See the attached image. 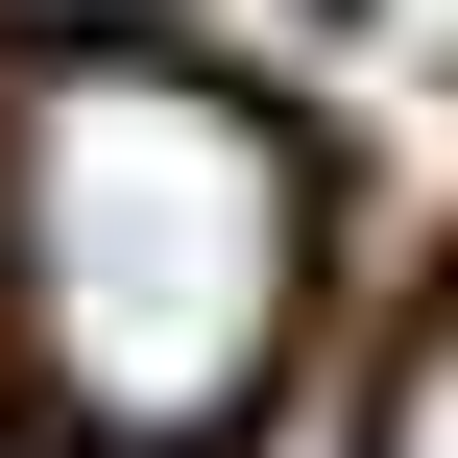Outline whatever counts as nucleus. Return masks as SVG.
Instances as JSON below:
<instances>
[{"instance_id":"nucleus-4","label":"nucleus","mask_w":458,"mask_h":458,"mask_svg":"<svg viewBox=\"0 0 458 458\" xmlns=\"http://www.w3.org/2000/svg\"><path fill=\"white\" fill-rule=\"evenodd\" d=\"M266 24H338V0H266Z\"/></svg>"},{"instance_id":"nucleus-2","label":"nucleus","mask_w":458,"mask_h":458,"mask_svg":"<svg viewBox=\"0 0 458 458\" xmlns=\"http://www.w3.org/2000/svg\"><path fill=\"white\" fill-rule=\"evenodd\" d=\"M362 458H458V290L386 338V411H362Z\"/></svg>"},{"instance_id":"nucleus-1","label":"nucleus","mask_w":458,"mask_h":458,"mask_svg":"<svg viewBox=\"0 0 458 458\" xmlns=\"http://www.w3.org/2000/svg\"><path fill=\"white\" fill-rule=\"evenodd\" d=\"M314 314V145L242 72L48 48L0 121V338L72 458H217L266 435Z\"/></svg>"},{"instance_id":"nucleus-3","label":"nucleus","mask_w":458,"mask_h":458,"mask_svg":"<svg viewBox=\"0 0 458 458\" xmlns=\"http://www.w3.org/2000/svg\"><path fill=\"white\" fill-rule=\"evenodd\" d=\"M0 24H121V0H0Z\"/></svg>"}]
</instances>
